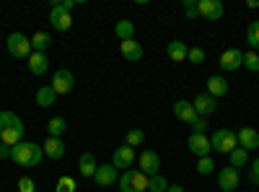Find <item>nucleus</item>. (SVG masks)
I'll list each match as a JSON object with an SVG mask.
<instances>
[{
  "label": "nucleus",
  "mask_w": 259,
  "mask_h": 192,
  "mask_svg": "<svg viewBox=\"0 0 259 192\" xmlns=\"http://www.w3.org/2000/svg\"><path fill=\"white\" fill-rule=\"evenodd\" d=\"M24 133H26V125L21 122V117L16 112H0V143L6 145H18L24 140Z\"/></svg>",
  "instance_id": "nucleus-1"
},
{
  "label": "nucleus",
  "mask_w": 259,
  "mask_h": 192,
  "mask_svg": "<svg viewBox=\"0 0 259 192\" xmlns=\"http://www.w3.org/2000/svg\"><path fill=\"white\" fill-rule=\"evenodd\" d=\"M11 159L18 166H39V161L45 159V151H41V145H36L31 140H21L18 145L11 148Z\"/></svg>",
  "instance_id": "nucleus-2"
},
{
  "label": "nucleus",
  "mask_w": 259,
  "mask_h": 192,
  "mask_svg": "<svg viewBox=\"0 0 259 192\" xmlns=\"http://www.w3.org/2000/svg\"><path fill=\"white\" fill-rule=\"evenodd\" d=\"M148 174H143L140 169H127L119 174V192H145L148 189Z\"/></svg>",
  "instance_id": "nucleus-3"
},
{
  "label": "nucleus",
  "mask_w": 259,
  "mask_h": 192,
  "mask_svg": "<svg viewBox=\"0 0 259 192\" xmlns=\"http://www.w3.org/2000/svg\"><path fill=\"white\" fill-rule=\"evenodd\" d=\"M6 47H8V52H11V57H16V60H29L31 57V39L29 36H24V34H18V31H13L8 39H6Z\"/></svg>",
  "instance_id": "nucleus-4"
},
{
  "label": "nucleus",
  "mask_w": 259,
  "mask_h": 192,
  "mask_svg": "<svg viewBox=\"0 0 259 192\" xmlns=\"http://www.w3.org/2000/svg\"><path fill=\"white\" fill-rule=\"evenodd\" d=\"M210 145H212V151H218V153H231L233 148H239V138H236L233 130H226V127H221V130L212 133Z\"/></svg>",
  "instance_id": "nucleus-5"
},
{
  "label": "nucleus",
  "mask_w": 259,
  "mask_h": 192,
  "mask_svg": "<svg viewBox=\"0 0 259 192\" xmlns=\"http://www.w3.org/2000/svg\"><path fill=\"white\" fill-rule=\"evenodd\" d=\"M50 86L55 89V94H57V96H60V94H70V91H73V86H75V78H73V73H70V70L60 68V70H55Z\"/></svg>",
  "instance_id": "nucleus-6"
},
{
  "label": "nucleus",
  "mask_w": 259,
  "mask_h": 192,
  "mask_svg": "<svg viewBox=\"0 0 259 192\" xmlns=\"http://www.w3.org/2000/svg\"><path fill=\"white\" fill-rule=\"evenodd\" d=\"M197 11H200V18L218 21V18H223L226 6L221 3V0H197Z\"/></svg>",
  "instance_id": "nucleus-7"
},
{
  "label": "nucleus",
  "mask_w": 259,
  "mask_h": 192,
  "mask_svg": "<svg viewBox=\"0 0 259 192\" xmlns=\"http://www.w3.org/2000/svg\"><path fill=\"white\" fill-rule=\"evenodd\" d=\"M50 24L57 31H68L73 26V18H70V13L65 11L60 3H52V8H50Z\"/></svg>",
  "instance_id": "nucleus-8"
},
{
  "label": "nucleus",
  "mask_w": 259,
  "mask_h": 192,
  "mask_svg": "<svg viewBox=\"0 0 259 192\" xmlns=\"http://www.w3.org/2000/svg\"><path fill=\"white\" fill-rule=\"evenodd\" d=\"M135 161H138L135 148H130V145H119L117 151L112 153V166L117 169V172H119V169H124V172H127V169L133 166Z\"/></svg>",
  "instance_id": "nucleus-9"
},
{
  "label": "nucleus",
  "mask_w": 259,
  "mask_h": 192,
  "mask_svg": "<svg viewBox=\"0 0 259 192\" xmlns=\"http://www.w3.org/2000/svg\"><path fill=\"white\" fill-rule=\"evenodd\" d=\"M138 166H140V172L148 174V177H156L158 174V169H161V159L156 151H143L138 156Z\"/></svg>",
  "instance_id": "nucleus-10"
},
{
  "label": "nucleus",
  "mask_w": 259,
  "mask_h": 192,
  "mask_svg": "<svg viewBox=\"0 0 259 192\" xmlns=\"http://www.w3.org/2000/svg\"><path fill=\"white\" fill-rule=\"evenodd\" d=\"M218 65H221L223 70H239V68H244V52L236 50V47L226 50V52L221 55V60H218Z\"/></svg>",
  "instance_id": "nucleus-11"
},
{
  "label": "nucleus",
  "mask_w": 259,
  "mask_h": 192,
  "mask_svg": "<svg viewBox=\"0 0 259 192\" xmlns=\"http://www.w3.org/2000/svg\"><path fill=\"white\" fill-rule=\"evenodd\" d=\"M218 187L223 192H233L236 187H239V169L233 166H223L218 172Z\"/></svg>",
  "instance_id": "nucleus-12"
},
{
  "label": "nucleus",
  "mask_w": 259,
  "mask_h": 192,
  "mask_svg": "<svg viewBox=\"0 0 259 192\" xmlns=\"http://www.w3.org/2000/svg\"><path fill=\"white\" fill-rule=\"evenodd\" d=\"M187 145H189V151L194 153V156H210L212 153V145H210V138L207 135H197V133H192L189 135V140H187Z\"/></svg>",
  "instance_id": "nucleus-13"
},
{
  "label": "nucleus",
  "mask_w": 259,
  "mask_h": 192,
  "mask_svg": "<svg viewBox=\"0 0 259 192\" xmlns=\"http://www.w3.org/2000/svg\"><path fill=\"white\" fill-rule=\"evenodd\" d=\"M94 182H96L99 187H112L114 182H119V172H117V169H114L112 164H104V166H99V169H96Z\"/></svg>",
  "instance_id": "nucleus-14"
},
{
  "label": "nucleus",
  "mask_w": 259,
  "mask_h": 192,
  "mask_svg": "<svg viewBox=\"0 0 259 192\" xmlns=\"http://www.w3.org/2000/svg\"><path fill=\"white\" fill-rule=\"evenodd\" d=\"M41 151H45V156H47V159L60 161V159L65 156V151H68V145H65V140H62V138H50V135H47L45 145H41Z\"/></svg>",
  "instance_id": "nucleus-15"
},
{
  "label": "nucleus",
  "mask_w": 259,
  "mask_h": 192,
  "mask_svg": "<svg viewBox=\"0 0 259 192\" xmlns=\"http://www.w3.org/2000/svg\"><path fill=\"white\" fill-rule=\"evenodd\" d=\"M192 106H194V112H197V117H210L215 109H218V104H215V99L210 94H200L192 101Z\"/></svg>",
  "instance_id": "nucleus-16"
},
{
  "label": "nucleus",
  "mask_w": 259,
  "mask_h": 192,
  "mask_svg": "<svg viewBox=\"0 0 259 192\" xmlns=\"http://www.w3.org/2000/svg\"><path fill=\"white\" fill-rule=\"evenodd\" d=\"M174 117L177 120H182V122H194L197 120V112H194V106H192V101H187V99H179L177 104H174Z\"/></svg>",
  "instance_id": "nucleus-17"
},
{
  "label": "nucleus",
  "mask_w": 259,
  "mask_h": 192,
  "mask_svg": "<svg viewBox=\"0 0 259 192\" xmlns=\"http://www.w3.org/2000/svg\"><path fill=\"white\" fill-rule=\"evenodd\" d=\"M236 138H239V145L244 148V151H254V148H259V133L251 130V127H241V130L236 133Z\"/></svg>",
  "instance_id": "nucleus-18"
},
{
  "label": "nucleus",
  "mask_w": 259,
  "mask_h": 192,
  "mask_svg": "<svg viewBox=\"0 0 259 192\" xmlns=\"http://www.w3.org/2000/svg\"><path fill=\"white\" fill-rule=\"evenodd\" d=\"M119 52H122V57H127L130 62H138V60L143 57V47H140V42H135V39L119 42Z\"/></svg>",
  "instance_id": "nucleus-19"
},
{
  "label": "nucleus",
  "mask_w": 259,
  "mask_h": 192,
  "mask_svg": "<svg viewBox=\"0 0 259 192\" xmlns=\"http://www.w3.org/2000/svg\"><path fill=\"white\" fill-rule=\"evenodd\" d=\"M207 94L212 99H218V96H226L228 94V81L223 75H210L207 78Z\"/></svg>",
  "instance_id": "nucleus-20"
},
{
  "label": "nucleus",
  "mask_w": 259,
  "mask_h": 192,
  "mask_svg": "<svg viewBox=\"0 0 259 192\" xmlns=\"http://www.w3.org/2000/svg\"><path fill=\"white\" fill-rule=\"evenodd\" d=\"M96 169H99V164H96V159H94V153H80V159H78V172L85 177V179H94V174H96Z\"/></svg>",
  "instance_id": "nucleus-21"
},
{
  "label": "nucleus",
  "mask_w": 259,
  "mask_h": 192,
  "mask_svg": "<svg viewBox=\"0 0 259 192\" xmlns=\"http://www.w3.org/2000/svg\"><path fill=\"white\" fill-rule=\"evenodd\" d=\"M29 70H31L34 75H45V73L50 70V60H47V55L31 52V57H29Z\"/></svg>",
  "instance_id": "nucleus-22"
},
{
  "label": "nucleus",
  "mask_w": 259,
  "mask_h": 192,
  "mask_svg": "<svg viewBox=\"0 0 259 192\" xmlns=\"http://www.w3.org/2000/svg\"><path fill=\"white\" fill-rule=\"evenodd\" d=\"M187 52H189V47L184 45V42H179V39L168 42V47H166V55L171 57V62H184L187 60Z\"/></svg>",
  "instance_id": "nucleus-23"
},
{
  "label": "nucleus",
  "mask_w": 259,
  "mask_h": 192,
  "mask_svg": "<svg viewBox=\"0 0 259 192\" xmlns=\"http://www.w3.org/2000/svg\"><path fill=\"white\" fill-rule=\"evenodd\" d=\"M34 99H36L39 106H45V109H47V106H52L57 101V94H55L52 86H41V89H36V96Z\"/></svg>",
  "instance_id": "nucleus-24"
},
{
  "label": "nucleus",
  "mask_w": 259,
  "mask_h": 192,
  "mask_svg": "<svg viewBox=\"0 0 259 192\" xmlns=\"http://www.w3.org/2000/svg\"><path fill=\"white\" fill-rule=\"evenodd\" d=\"M114 34H117V39L119 42H127V39H133V34H135V24L133 21H117V26H114Z\"/></svg>",
  "instance_id": "nucleus-25"
},
{
  "label": "nucleus",
  "mask_w": 259,
  "mask_h": 192,
  "mask_svg": "<svg viewBox=\"0 0 259 192\" xmlns=\"http://www.w3.org/2000/svg\"><path fill=\"white\" fill-rule=\"evenodd\" d=\"M50 34H45V31H36L34 36H31V50L34 52H41V55H47V50H50Z\"/></svg>",
  "instance_id": "nucleus-26"
},
{
  "label": "nucleus",
  "mask_w": 259,
  "mask_h": 192,
  "mask_svg": "<svg viewBox=\"0 0 259 192\" xmlns=\"http://www.w3.org/2000/svg\"><path fill=\"white\" fill-rule=\"evenodd\" d=\"M65 130H68V122H65L62 117H52V120L47 122V133H50V138H62Z\"/></svg>",
  "instance_id": "nucleus-27"
},
{
  "label": "nucleus",
  "mask_w": 259,
  "mask_h": 192,
  "mask_svg": "<svg viewBox=\"0 0 259 192\" xmlns=\"http://www.w3.org/2000/svg\"><path fill=\"white\" fill-rule=\"evenodd\" d=\"M228 159H231V166H233V169L246 166V164H249V151H244V148L239 145V148H233V151L228 153Z\"/></svg>",
  "instance_id": "nucleus-28"
},
{
  "label": "nucleus",
  "mask_w": 259,
  "mask_h": 192,
  "mask_svg": "<svg viewBox=\"0 0 259 192\" xmlns=\"http://www.w3.org/2000/svg\"><path fill=\"white\" fill-rule=\"evenodd\" d=\"M246 42L251 45L254 52H259V21H251L249 29H246Z\"/></svg>",
  "instance_id": "nucleus-29"
},
{
  "label": "nucleus",
  "mask_w": 259,
  "mask_h": 192,
  "mask_svg": "<svg viewBox=\"0 0 259 192\" xmlns=\"http://www.w3.org/2000/svg\"><path fill=\"white\" fill-rule=\"evenodd\" d=\"M143 143H145V133H143V130H138V127H135V130H130V133L124 135V145H130V148L143 145Z\"/></svg>",
  "instance_id": "nucleus-30"
},
{
  "label": "nucleus",
  "mask_w": 259,
  "mask_h": 192,
  "mask_svg": "<svg viewBox=\"0 0 259 192\" xmlns=\"http://www.w3.org/2000/svg\"><path fill=\"white\" fill-rule=\"evenodd\" d=\"M148 189H150V192H166V189H168V182H166V177H161V174L150 177V179H148Z\"/></svg>",
  "instance_id": "nucleus-31"
},
{
  "label": "nucleus",
  "mask_w": 259,
  "mask_h": 192,
  "mask_svg": "<svg viewBox=\"0 0 259 192\" xmlns=\"http://www.w3.org/2000/svg\"><path fill=\"white\" fill-rule=\"evenodd\" d=\"M205 50H200V47H189V52H187V60L192 62V65H202L205 62Z\"/></svg>",
  "instance_id": "nucleus-32"
},
{
  "label": "nucleus",
  "mask_w": 259,
  "mask_h": 192,
  "mask_svg": "<svg viewBox=\"0 0 259 192\" xmlns=\"http://www.w3.org/2000/svg\"><path fill=\"white\" fill-rule=\"evenodd\" d=\"M212 169H215V161H212L210 156H202V159L197 161V174L207 177V174H212Z\"/></svg>",
  "instance_id": "nucleus-33"
},
{
  "label": "nucleus",
  "mask_w": 259,
  "mask_h": 192,
  "mask_svg": "<svg viewBox=\"0 0 259 192\" xmlns=\"http://www.w3.org/2000/svg\"><path fill=\"white\" fill-rule=\"evenodd\" d=\"M244 68H246V70H251V73H256V70H259V55H256L254 50L244 55Z\"/></svg>",
  "instance_id": "nucleus-34"
},
{
  "label": "nucleus",
  "mask_w": 259,
  "mask_h": 192,
  "mask_svg": "<svg viewBox=\"0 0 259 192\" xmlns=\"http://www.w3.org/2000/svg\"><path fill=\"white\" fill-rule=\"evenodd\" d=\"M75 187H78V184H75V179H73V177H60V179H57V189H55V192H75Z\"/></svg>",
  "instance_id": "nucleus-35"
},
{
  "label": "nucleus",
  "mask_w": 259,
  "mask_h": 192,
  "mask_svg": "<svg viewBox=\"0 0 259 192\" xmlns=\"http://www.w3.org/2000/svg\"><path fill=\"white\" fill-rule=\"evenodd\" d=\"M18 192H36V184L31 177H21L18 179Z\"/></svg>",
  "instance_id": "nucleus-36"
},
{
  "label": "nucleus",
  "mask_w": 259,
  "mask_h": 192,
  "mask_svg": "<svg viewBox=\"0 0 259 192\" xmlns=\"http://www.w3.org/2000/svg\"><path fill=\"white\" fill-rule=\"evenodd\" d=\"M192 133H197V135H205L207 133V120L205 117H197L192 122Z\"/></svg>",
  "instance_id": "nucleus-37"
},
{
  "label": "nucleus",
  "mask_w": 259,
  "mask_h": 192,
  "mask_svg": "<svg viewBox=\"0 0 259 192\" xmlns=\"http://www.w3.org/2000/svg\"><path fill=\"white\" fill-rule=\"evenodd\" d=\"M184 13H187V18H200L197 3H194V0H184Z\"/></svg>",
  "instance_id": "nucleus-38"
},
{
  "label": "nucleus",
  "mask_w": 259,
  "mask_h": 192,
  "mask_svg": "<svg viewBox=\"0 0 259 192\" xmlns=\"http://www.w3.org/2000/svg\"><path fill=\"white\" fill-rule=\"evenodd\" d=\"M249 179L251 184H259V159H254V164L249 166Z\"/></svg>",
  "instance_id": "nucleus-39"
},
{
  "label": "nucleus",
  "mask_w": 259,
  "mask_h": 192,
  "mask_svg": "<svg viewBox=\"0 0 259 192\" xmlns=\"http://www.w3.org/2000/svg\"><path fill=\"white\" fill-rule=\"evenodd\" d=\"M0 159H11V145L0 143Z\"/></svg>",
  "instance_id": "nucleus-40"
},
{
  "label": "nucleus",
  "mask_w": 259,
  "mask_h": 192,
  "mask_svg": "<svg viewBox=\"0 0 259 192\" xmlns=\"http://www.w3.org/2000/svg\"><path fill=\"white\" fill-rule=\"evenodd\" d=\"M60 6H62L65 11H68V13H70V11L75 8V0H60Z\"/></svg>",
  "instance_id": "nucleus-41"
},
{
  "label": "nucleus",
  "mask_w": 259,
  "mask_h": 192,
  "mask_svg": "<svg viewBox=\"0 0 259 192\" xmlns=\"http://www.w3.org/2000/svg\"><path fill=\"white\" fill-rule=\"evenodd\" d=\"M166 192H184V187H182V184H168Z\"/></svg>",
  "instance_id": "nucleus-42"
},
{
  "label": "nucleus",
  "mask_w": 259,
  "mask_h": 192,
  "mask_svg": "<svg viewBox=\"0 0 259 192\" xmlns=\"http://www.w3.org/2000/svg\"><path fill=\"white\" fill-rule=\"evenodd\" d=\"M246 8H259V0H246Z\"/></svg>",
  "instance_id": "nucleus-43"
},
{
  "label": "nucleus",
  "mask_w": 259,
  "mask_h": 192,
  "mask_svg": "<svg viewBox=\"0 0 259 192\" xmlns=\"http://www.w3.org/2000/svg\"><path fill=\"white\" fill-rule=\"evenodd\" d=\"M16 192H18V189H16Z\"/></svg>",
  "instance_id": "nucleus-44"
}]
</instances>
